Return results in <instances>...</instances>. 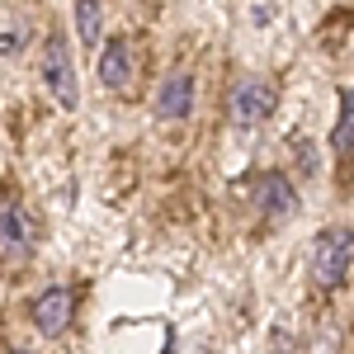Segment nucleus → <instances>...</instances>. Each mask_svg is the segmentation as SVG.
Listing matches in <instances>:
<instances>
[{"label": "nucleus", "mask_w": 354, "mask_h": 354, "mask_svg": "<svg viewBox=\"0 0 354 354\" xmlns=\"http://www.w3.org/2000/svg\"><path fill=\"white\" fill-rule=\"evenodd\" d=\"M28 322L38 326V335H48V340H62L71 322H76V288L71 283H53V288H43L38 298L28 302Z\"/></svg>", "instance_id": "6"}, {"label": "nucleus", "mask_w": 354, "mask_h": 354, "mask_svg": "<svg viewBox=\"0 0 354 354\" xmlns=\"http://www.w3.org/2000/svg\"><path fill=\"white\" fill-rule=\"evenodd\" d=\"M38 76H43V90L53 95V104L62 113L81 109V76H76V57H71V43L66 33L53 28L43 38V53H38Z\"/></svg>", "instance_id": "3"}, {"label": "nucleus", "mask_w": 354, "mask_h": 354, "mask_svg": "<svg viewBox=\"0 0 354 354\" xmlns=\"http://www.w3.org/2000/svg\"><path fill=\"white\" fill-rule=\"evenodd\" d=\"M76 33H81V48L100 53V38H104V0H76Z\"/></svg>", "instance_id": "9"}, {"label": "nucleus", "mask_w": 354, "mask_h": 354, "mask_svg": "<svg viewBox=\"0 0 354 354\" xmlns=\"http://www.w3.org/2000/svg\"><path fill=\"white\" fill-rule=\"evenodd\" d=\"M330 151L354 156V85L340 90V118H335V128H330Z\"/></svg>", "instance_id": "10"}, {"label": "nucleus", "mask_w": 354, "mask_h": 354, "mask_svg": "<svg viewBox=\"0 0 354 354\" xmlns=\"http://www.w3.org/2000/svg\"><path fill=\"white\" fill-rule=\"evenodd\" d=\"M274 113H279V81L274 76H260V71H250V76H236L232 90H227V118H232V128H265Z\"/></svg>", "instance_id": "4"}, {"label": "nucleus", "mask_w": 354, "mask_h": 354, "mask_svg": "<svg viewBox=\"0 0 354 354\" xmlns=\"http://www.w3.org/2000/svg\"><path fill=\"white\" fill-rule=\"evenodd\" d=\"M133 76H137L133 38H128V33H113V38H104V48H100V85H104L109 95H128Z\"/></svg>", "instance_id": "8"}, {"label": "nucleus", "mask_w": 354, "mask_h": 354, "mask_svg": "<svg viewBox=\"0 0 354 354\" xmlns=\"http://www.w3.org/2000/svg\"><path fill=\"white\" fill-rule=\"evenodd\" d=\"M350 274H354V227L335 222V227H326V232L312 236V250H307V279H312V288L335 293V288L350 283Z\"/></svg>", "instance_id": "1"}, {"label": "nucleus", "mask_w": 354, "mask_h": 354, "mask_svg": "<svg viewBox=\"0 0 354 354\" xmlns=\"http://www.w3.org/2000/svg\"><path fill=\"white\" fill-rule=\"evenodd\" d=\"M250 213L265 222V227H279L298 213V189L283 170H260L250 180Z\"/></svg>", "instance_id": "5"}, {"label": "nucleus", "mask_w": 354, "mask_h": 354, "mask_svg": "<svg viewBox=\"0 0 354 354\" xmlns=\"http://www.w3.org/2000/svg\"><path fill=\"white\" fill-rule=\"evenodd\" d=\"M19 53V33L10 28V33H0V57H15Z\"/></svg>", "instance_id": "11"}, {"label": "nucleus", "mask_w": 354, "mask_h": 354, "mask_svg": "<svg viewBox=\"0 0 354 354\" xmlns=\"http://www.w3.org/2000/svg\"><path fill=\"white\" fill-rule=\"evenodd\" d=\"M43 245V222L28 208L24 198L15 194H0V270H24L33 265Z\"/></svg>", "instance_id": "2"}, {"label": "nucleus", "mask_w": 354, "mask_h": 354, "mask_svg": "<svg viewBox=\"0 0 354 354\" xmlns=\"http://www.w3.org/2000/svg\"><path fill=\"white\" fill-rule=\"evenodd\" d=\"M194 100H198V85H194V76L180 66V71H170V76L156 85L151 113H156L161 128H180V123H189V118H194Z\"/></svg>", "instance_id": "7"}, {"label": "nucleus", "mask_w": 354, "mask_h": 354, "mask_svg": "<svg viewBox=\"0 0 354 354\" xmlns=\"http://www.w3.org/2000/svg\"><path fill=\"white\" fill-rule=\"evenodd\" d=\"M0 354H33V350H24V345H10V350H0Z\"/></svg>", "instance_id": "12"}]
</instances>
